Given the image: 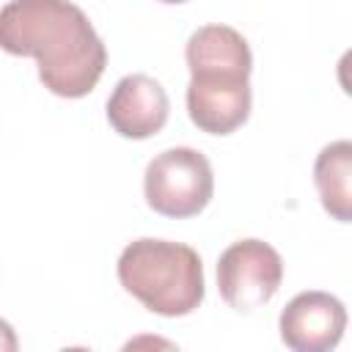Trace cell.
<instances>
[{
    "label": "cell",
    "mask_w": 352,
    "mask_h": 352,
    "mask_svg": "<svg viewBox=\"0 0 352 352\" xmlns=\"http://www.w3.org/2000/svg\"><path fill=\"white\" fill-rule=\"evenodd\" d=\"M0 50L38 63V80L63 99L91 94L107 66V50L72 0H11L0 8Z\"/></svg>",
    "instance_id": "obj_1"
},
{
    "label": "cell",
    "mask_w": 352,
    "mask_h": 352,
    "mask_svg": "<svg viewBox=\"0 0 352 352\" xmlns=\"http://www.w3.org/2000/svg\"><path fill=\"white\" fill-rule=\"evenodd\" d=\"M190 66L187 113L209 135H231L250 116L253 55L245 36L228 25L198 28L184 50Z\"/></svg>",
    "instance_id": "obj_2"
},
{
    "label": "cell",
    "mask_w": 352,
    "mask_h": 352,
    "mask_svg": "<svg viewBox=\"0 0 352 352\" xmlns=\"http://www.w3.org/2000/svg\"><path fill=\"white\" fill-rule=\"evenodd\" d=\"M116 270L121 286L160 316H187L204 300V267L190 245L143 236L121 250Z\"/></svg>",
    "instance_id": "obj_3"
},
{
    "label": "cell",
    "mask_w": 352,
    "mask_h": 352,
    "mask_svg": "<svg viewBox=\"0 0 352 352\" xmlns=\"http://www.w3.org/2000/svg\"><path fill=\"white\" fill-rule=\"evenodd\" d=\"M146 204L165 217H195L214 192L209 160L187 146L160 151L143 173Z\"/></svg>",
    "instance_id": "obj_4"
},
{
    "label": "cell",
    "mask_w": 352,
    "mask_h": 352,
    "mask_svg": "<svg viewBox=\"0 0 352 352\" xmlns=\"http://www.w3.org/2000/svg\"><path fill=\"white\" fill-rule=\"evenodd\" d=\"M283 280L280 253L261 239H239L220 253L217 289L234 311H256L267 305Z\"/></svg>",
    "instance_id": "obj_5"
},
{
    "label": "cell",
    "mask_w": 352,
    "mask_h": 352,
    "mask_svg": "<svg viewBox=\"0 0 352 352\" xmlns=\"http://www.w3.org/2000/svg\"><path fill=\"white\" fill-rule=\"evenodd\" d=\"M280 341L294 352L333 349L346 327V308L330 292H300L280 311Z\"/></svg>",
    "instance_id": "obj_6"
},
{
    "label": "cell",
    "mask_w": 352,
    "mask_h": 352,
    "mask_svg": "<svg viewBox=\"0 0 352 352\" xmlns=\"http://www.w3.org/2000/svg\"><path fill=\"white\" fill-rule=\"evenodd\" d=\"M170 113L165 88L148 74H126L116 82L107 99L110 126L129 140H146L157 135Z\"/></svg>",
    "instance_id": "obj_7"
},
{
    "label": "cell",
    "mask_w": 352,
    "mask_h": 352,
    "mask_svg": "<svg viewBox=\"0 0 352 352\" xmlns=\"http://www.w3.org/2000/svg\"><path fill=\"white\" fill-rule=\"evenodd\" d=\"M314 182L322 206L341 223L352 220V143L336 140L324 146L314 162Z\"/></svg>",
    "instance_id": "obj_8"
},
{
    "label": "cell",
    "mask_w": 352,
    "mask_h": 352,
    "mask_svg": "<svg viewBox=\"0 0 352 352\" xmlns=\"http://www.w3.org/2000/svg\"><path fill=\"white\" fill-rule=\"evenodd\" d=\"M16 346H19V341H16L14 327L6 319H0V352H14Z\"/></svg>",
    "instance_id": "obj_9"
},
{
    "label": "cell",
    "mask_w": 352,
    "mask_h": 352,
    "mask_svg": "<svg viewBox=\"0 0 352 352\" xmlns=\"http://www.w3.org/2000/svg\"><path fill=\"white\" fill-rule=\"evenodd\" d=\"M160 3H170V6H176V3H187V0H160Z\"/></svg>",
    "instance_id": "obj_10"
}]
</instances>
